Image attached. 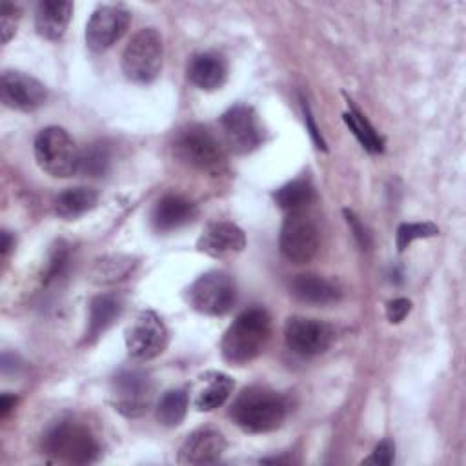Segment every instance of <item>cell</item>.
Here are the masks:
<instances>
[{
	"instance_id": "obj_24",
	"label": "cell",
	"mask_w": 466,
	"mask_h": 466,
	"mask_svg": "<svg viewBox=\"0 0 466 466\" xmlns=\"http://www.w3.org/2000/svg\"><path fill=\"white\" fill-rule=\"evenodd\" d=\"M187 404L189 397L186 390L177 388L166 391L157 404V420L167 428L178 426L187 413Z\"/></svg>"
},
{
	"instance_id": "obj_31",
	"label": "cell",
	"mask_w": 466,
	"mask_h": 466,
	"mask_svg": "<svg viewBox=\"0 0 466 466\" xmlns=\"http://www.w3.org/2000/svg\"><path fill=\"white\" fill-rule=\"evenodd\" d=\"M393 457H395V446H393V442H391L390 439H384V441H380V442L375 446L371 457L366 459V462L388 466V464L393 462Z\"/></svg>"
},
{
	"instance_id": "obj_5",
	"label": "cell",
	"mask_w": 466,
	"mask_h": 466,
	"mask_svg": "<svg viewBox=\"0 0 466 466\" xmlns=\"http://www.w3.org/2000/svg\"><path fill=\"white\" fill-rule=\"evenodd\" d=\"M162 58L164 44L160 33L153 27H144L126 46L122 53V71L129 80L147 84L158 76Z\"/></svg>"
},
{
	"instance_id": "obj_2",
	"label": "cell",
	"mask_w": 466,
	"mask_h": 466,
	"mask_svg": "<svg viewBox=\"0 0 466 466\" xmlns=\"http://www.w3.org/2000/svg\"><path fill=\"white\" fill-rule=\"evenodd\" d=\"M286 400L269 388H244L231 404V419L248 433H266L277 430L286 419Z\"/></svg>"
},
{
	"instance_id": "obj_11",
	"label": "cell",
	"mask_w": 466,
	"mask_h": 466,
	"mask_svg": "<svg viewBox=\"0 0 466 466\" xmlns=\"http://www.w3.org/2000/svg\"><path fill=\"white\" fill-rule=\"evenodd\" d=\"M228 146L238 153H251L262 142V127L253 107L246 104L231 106L220 118Z\"/></svg>"
},
{
	"instance_id": "obj_16",
	"label": "cell",
	"mask_w": 466,
	"mask_h": 466,
	"mask_svg": "<svg viewBox=\"0 0 466 466\" xmlns=\"http://www.w3.org/2000/svg\"><path fill=\"white\" fill-rule=\"evenodd\" d=\"M197 248L209 257L238 253L246 248V235L233 222H213L198 237Z\"/></svg>"
},
{
	"instance_id": "obj_36",
	"label": "cell",
	"mask_w": 466,
	"mask_h": 466,
	"mask_svg": "<svg viewBox=\"0 0 466 466\" xmlns=\"http://www.w3.org/2000/svg\"><path fill=\"white\" fill-rule=\"evenodd\" d=\"M15 404H16V397L11 393H4L0 397V417L5 419L9 415V411L15 408Z\"/></svg>"
},
{
	"instance_id": "obj_9",
	"label": "cell",
	"mask_w": 466,
	"mask_h": 466,
	"mask_svg": "<svg viewBox=\"0 0 466 466\" xmlns=\"http://www.w3.org/2000/svg\"><path fill=\"white\" fill-rule=\"evenodd\" d=\"M167 329L155 311H142L126 329V348L133 359L149 360L164 351Z\"/></svg>"
},
{
	"instance_id": "obj_21",
	"label": "cell",
	"mask_w": 466,
	"mask_h": 466,
	"mask_svg": "<svg viewBox=\"0 0 466 466\" xmlns=\"http://www.w3.org/2000/svg\"><path fill=\"white\" fill-rule=\"evenodd\" d=\"M122 306L115 295H96L89 304V320L86 340L98 339L120 315Z\"/></svg>"
},
{
	"instance_id": "obj_17",
	"label": "cell",
	"mask_w": 466,
	"mask_h": 466,
	"mask_svg": "<svg viewBox=\"0 0 466 466\" xmlns=\"http://www.w3.org/2000/svg\"><path fill=\"white\" fill-rule=\"evenodd\" d=\"M197 215V206L182 195L162 197L151 213V222L157 231H173L186 226Z\"/></svg>"
},
{
	"instance_id": "obj_6",
	"label": "cell",
	"mask_w": 466,
	"mask_h": 466,
	"mask_svg": "<svg viewBox=\"0 0 466 466\" xmlns=\"http://www.w3.org/2000/svg\"><path fill=\"white\" fill-rule=\"evenodd\" d=\"M173 149L182 162L200 171H218L226 162L220 142L202 126L182 129L173 142Z\"/></svg>"
},
{
	"instance_id": "obj_19",
	"label": "cell",
	"mask_w": 466,
	"mask_h": 466,
	"mask_svg": "<svg viewBox=\"0 0 466 466\" xmlns=\"http://www.w3.org/2000/svg\"><path fill=\"white\" fill-rule=\"evenodd\" d=\"M73 4L67 0H44L36 5L35 27L47 40H58L71 20Z\"/></svg>"
},
{
	"instance_id": "obj_12",
	"label": "cell",
	"mask_w": 466,
	"mask_h": 466,
	"mask_svg": "<svg viewBox=\"0 0 466 466\" xmlns=\"http://www.w3.org/2000/svg\"><path fill=\"white\" fill-rule=\"evenodd\" d=\"M286 344L291 351L311 357L324 353L333 340V328L319 319L289 317L284 326Z\"/></svg>"
},
{
	"instance_id": "obj_10",
	"label": "cell",
	"mask_w": 466,
	"mask_h": 466,
	"mask_svg": "<svg viewBox=\"0 0 466 466\" xmlns=\"http://www.w3.org/2000/svg\"><path fill=\"white\" fill-rule=\"evenodd\" d=\"M131 15L122 5H100L86 24V44L91 51L109 49L127 31Z\"/></svg>"
},
{
	"instance_id": "obj_15",
	"label": "cell",
	"mask_w": 466,
	"mask_h": 466,
	"mask_svg": "<svg viewBox=\"0 0 466 466\" xmlns=\"http://www.w3.org/2000/svg\"><path fill=\"white\" fill-rule=\"evenodd\" d=\"M226 439L218 430L213 428H200L187 435L180 451L178 462L180 464H211L217 462L222 453L226 451Z\"/></svg>"
},
{
	"instance_id": "obj_28",
	"label": "cell",
	"mask_w": 466,
	"mask_h": 466,
	"mask_svg": "<svg viewBox=\"0 0 466 466\" xmlns=\"http://www.w3.org/2000/svg\"><path fill=\"white\" fill-rule=\"evenodd\" d=\"M109 147L104 142H93L86 149L80 151L78 160V173H84L86 177H102L109 167Z\"/></svg>"
},
{
	"instance_id": "obj_1",
	"label": "cell",
	"mask_w": 466,
	"mask_h": 466,
	"mask_svg": "<svg viewBox=\"0 0 466 466\" xmlns=\"http://www.w3.org/2000/svg\"><path fill=\"white\" fill-rule=\"evenodd\" d=\"M271 337V317L264 308L244 309L222 337V357L237 366L257 359Z\"/></svg>"
},
{
	"instance_id": "obj_14",
	"label": "cell",
	"mask_w": 466,
	"mask_h": 466,
	"mask_svg": "<svg viewBox=\"0 0 466 466\" xmlns=\"http://www.w3.org/2000/svg\"><path fill=\"white\" fill-rule=\"evenodd\" d=\"M113 399L115 410L126 417L142 415L151 400V382L147 375L138 370L118 373L113 380Z\"/></svg>"
},
{
	"instance_id": "obj_3",
	"label": "cell",
	"mask_w": 466,
	"mask_h": 466,
	"mask_svg": "<svg viewBox=\"0 0 466 466\" xmlns=\"http://www.w3.org/2000/svg\"><path fill=\"white\" fill-rule=\"evenodd\" d=\"M42 450L49 457L69 464H89L98 459L100 446L95 435L82 424L64 420L47 430Z\"/></svg>"
},
{
	"instance_id": "obj_32",
	"label": "cell",
	"mask_w": 466,
	"mask_h": 466,
	"mask_svg": "<svg viewBox=\"0 0 466 466\" xmlns=\"http://www.w3.org/2000/svg\"><path fill=\"white\" fill-rule=\"evenodd\" d=\"M410 308H411V302L408 299H395V300H390L386 304V317L390 322L397 324L400 320H404V317L410 313Z\"/></svg>"
},
{
	"instance_id": "obj_27",
	"label": "cell",
	"mask_w": 466,
	"mask_h": 466,
	"mask_svg": "<svg viewBox=\"0 0 466 466\" xmlns=\"http://www.w3.org/2000/svg\"><path fill=\"white\" fill-rule=\"evenodd\" d=\"M135 260L124 255H113V257H104L95 262L91 269V277L95 282H116L120 279H126L129 271L133 269Z\"/></svg>"
},
{
	"instance_id": "obj_37",
	"label": "cell",
	"mask_w": 466,
	"mask_h": 466,
	"mask_svg": "<svg viewBox=\"0 0 466 466\" xmlns=\"http://www.w3.org/2000/svg\"><path fill=\"white\" fill-rule=\"evenodd\" d=\"M13 244H15V240H13L11 233L4 229V231H2V244H0V253H2V257H5V255L9 253V249L13 248Z\"/></svg>"
},
{
	"instance_id": "obj_20",
	"label": "cell",
	"mask_w": 466,
	"mask_h": 466,
	"mask_svg": "<svg viewBox=\"0 0 466 466\" xmlns=\"http://www.w3.org/2000/svg\"><path fill=\"white\" fill-rule=\"evenodd\" d=\"M228 76V64L217 53L195 55L187 66V78L204 91L218 89Z\"/></svg>"
},
{
	"instance_id": "obj_35",
	"label": "cell",
	"mask_w": 466,
	"mask_h": 466,
	"mask_svg": "<svg viewBox=\"0 0 466 466\" xmlns=\"http://www.w3.org/2000/svg\"><path fill=\"white\" fill-rule=\"evenodd\" d=\"M302 106H304V116H306V126H308V129H309V135H311L313 142L317 144V147H322V149H326V144H324V140H322V137H320V133H319V129H317L315 122L311 120V115H309L308 104H302Z\"/></svg>"
},
{
	"instance_id": "obj_22",
	"label": "cell",
	"mask_w": 466,
	"mask_h": 466,
	"mask_svg": "<svg viewBox=\"0 0 466 466\" xmlns=\"http://www.w3.org/2000/svg\"><path fill=\"white\" fill-rule=\"evenodd\" d=\"M202 382L204 386L197 391V397H195V406L200 411H211L222 406L233 391V379L220 371L206 373L202 377Z\"/></svg>"
},
{
	"instance_id": "obj_4",
	"label": "cell",
	"mask_w": 466,
	"mask_h": 466,
	"mask_svg": "<svg viewBox=\"0 0 466 466\" xmlns=\"http://www.w3.org/2000/svg\"><path fill=\"white\" fill-rule=\"evenodd\" d=\"M33 151L40 169L51 177L67 178L78 173L80 151L64 127H44L35 138Z\"/></svg>"
},
{
	"instance_id": "obj_18",
	"label": "cell",
	"mask_w": 466,
	"mask_h": 466,
	"mask_svg": "<svg viewBox=\"0 0 466 466\" xmlns=\"http://www.w3.org/2000/svg\"><path fill=\"white\" fill-rule=\"evenodd\" d=\"M289 289L295 299L311 306H331L340 299V289L331 280L313 273L297 275Z\"/></svg>"
},
{
	"instance_id": "obj_13",
	"label": "cell",
	"mask_w": 466,
	"mask_h": 466,
	"mask_svg": "<svg viewBox=\"0 0 466 466\" xmlns=\"http://www.w3.org/2000/svg\"><path fill=\"white\" fill-rule=\"evenodd\" d=\"M0 98L4 106L11 109L35 111L46 102L47 89L40 80L22 71H4L0 80Z\"/></svg>"
},
{
	"instance_id": "obj_29",
	"label": "cell",
	"mask_w": 466,
	"mask_h": 466,
	"mask_svg": "<svg viewBox=\"0 0 466 466\" xmlns=\"http://www.w3.org/2000/svg\"><path fill=\"white\" fill-rule=\"evenodd\" d=\"M439 233V228L431 222H406L400 224L397 229V249L404 251L413 240L417 238H428L435 237Z\"/></svg>"
},
{
	"instance_id": "obj_30",
	"label": "cell",
	"mask_w": 466,
	"mask_h": 466,
	"mask_svg": "<svg viewBox=\"0 0 466 466\" xmlns=\"http://www.w3.org/2000/svg\"><path fill=\"white\" fill-rule=\"evenodd\" d=\"M20 18V9L15 4L4 2L0 7V33H2V42H9V38L16 31V24Z\"/></svg>"
},
{
	"instance_id": "obj_7",
	"label": "cell",
	"mask_w": 466,
	"mask_h": 466,
	"mask_svg": "<svg viewBox=\"0 0 466 466\" xmlns=\"http://www.w3.org/2000/svg\"><path fill=\"white\" fill-rule=\"evenodd\" d=\"M189 304L204 315L220 317L231 311L237 289L231 277L224 271H208L200 275L189 288Z\"/></svg>"
},
{
	"instance_id": "obj_25",
	"label": "cell",
	"mask_w": 466,
	"mask_h": 466,
	"mask_svg": "<svg viewBox=\"0 0 466 466\" xmlns=\"http://www.w3.org/2000/svg\"><path fill=\"white\" fill-rule=\"evenodd\" d=\"M342 116H344L346 126L351 129V133L357 137V140L362 144V147L366 151L382 153V149H384L382 138L379 137L375 127L368 122V118L357 107L351 106L350 111H346Z\"/></svg>"
},
{
	"instance_id": "obj_23",
	"label": "cell",
	"mask_w": 466,
	"mask_h": 466,
	"mask_svg": "<svg viewBox=\"0 0 466 466\" xmlns=\"http://www.w3.org/2000/svg\"><path fill=\"white\" fill-rule=\"evenodd\" d=\"M96 202H98V193L95 189L84 187V186L69 187L55 198V211L58 217L71 220L93 209Z\"/></svg>"
},
{
	"instance_id": "obj_26",
	"label": "cell",
	"mask_w": 466,
	"mask_h": 466,
	"mask_svg": "<svg viewBox=\"0 0 466 466\" xmlns=\"http://www.w3.org/2000/svg\"><path fill=\"white\" fill-rule=\"evenodd\" d=\"M273 198L280 209L293 213V211H300L304 206H308L311 202L313 189H311L309 182L297 178V180H291V182L284 184L282 187H279L273 193Z\"/></svg>"
},
{
	"instance_id": "obj_8",
	"label": "cell",
	"mask_w": 466,
	"mask_h": 466,
	"mask_svg": "<svg viewBox=\"0 0 466 466\" xmlns=\"http://www.w3.org/2000/svg\"><path fill=\"white\" fill-rule=\"evenodd\" d=\"M279 244L282 255L289 262L306 264L317 255L319 249L317 228L302 211H293L282 224Z\"/></svg>"
},
{
	"instance_id": "obj_33",
	"label": "cell",
	"mask_w": 466,
	"mask_h": 466,
	"mask_svg": "<svg viewBox=\"0 0 466 466\" xmlns=\"http://www.w3.org/2000/svg\"><path fill=\"white\" fill-rule=\"evenodd\" d=\"M344 215H346V220H348V224H350V228H351V231H353V235H355V238H357V242L362 246V249L368 248V246H370V235L366 233V229H364V226L360 224V220L355 217L353 211L344 209Z\"/></svg>"
},
{
	"instance_id": "obj_34",
	"label": "cell",
	"mask_w": 466,
	"mask_h": 466,
	"mask_svg": "<svg viewBox=\"0 0 466 466\" xmlns=\"http://www.w3.org/2000/svg\"><path fill=\"white\" fill-rule=\"evenodd\" d=\"M67 264V249L64 246L56 248L51 255V260H49V269H47V279H53L56 275L62 273V268Z\"/></svg>"
}]
</instances>
